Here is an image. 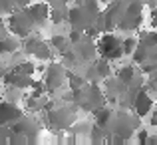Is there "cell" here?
I'll list each match as a JSON object with an SVG mask.
<instances>
[{"mask_svg":"<svg viewBox=\"0 0 157 145\" xmlns=\"http://www.w3.org/2000/svg\"><path fill=\"white\" fill-rule=\"evenodd\" d=\"M6 26H8V30H10V34L18 36L20 40L28 38V36L36 30L34 20H32V16L28 14L26 8H14L12 12H8Z\"/></svg>","mask_w":157,"mask_h":145,"instance_id":"6da1fadb","label":"cell"},{"mask_svg":"<svg viewBox=\"0 0 157 145\" xmlns=\"http://www.w3.org/2000/svg\"><path fill=\"white\" fill-rule=\"evenodd\" d=\"M44 115V121H46L48 129L50 131H68L70 125L76 121V107H56V109H48L42 111Z\"/></svg>","mask_w":157,"mask_h":145,"instance_id":"7a4b0ae2","label":"cell"},{"mask_svg":"<svg viewBox=\"0 0 157 145\" xmlns=\"http://www.w3.org/2000/svg\"><path fill=\"white\" fill-rule=\"evenodd\" d=\"M22 50L26 56H32L36 60H42V62H50L54 56V48L50 46V42H44L40 36H34V32L28 38H24Z\"/></svg>","mask_w":157,"mask_h":145,"instance_id":"3957f363","label":"cell"},{"mask_svg":"<svg viewBox=\"0 0 157 145\" xmlns=\"http://www.w3.org/2000/svg\"><path fill=\"white\" fill-rule=\"evenodd\" d=\"M98 46V54L105 60H119L123 56V48H121V38H117L111 32H101V36L96 42Z\"/></svg>","mask_w":157,"mask_h":145,"instance_id":"277c9868","label":"cell"},{"mask_svg":"<svg viewBox=\"0 0 157 145\" xmlns=\"http://www.w3.org/2000/svg\"><path fill=\"white\" fill-rule=\"evenodd\" d=\"M44 84H46L48 93H54L68 82V70L62 62H50L48 68L44 70Z\"/></svg>","mask_w":157,"mask_h":145,"instance_id":"5b68a950","label":"cell"},{"mask_svg":"<svg viewBox=\"0 0 157 145\" xmlns=\"http://www.w3.org/2000/svg\"><path fill=\"white\" fill-rule=\"evenodd\" d=\"M10 127L14 131H20V133L26 135L28 143H34L36 139H38V133H40V121L36 117H32V115H26V113H24L16 123H12Z\"/></svg>","mask_w":157,"mask_h":145,"instance_id":"8992f818","label":"cell"},{"mask_svg":"<svg viewBox=\"0 0 157 145\" xmlns=\"http://www.w3.org/2000/svg\"><path fill=\"white\" fill-rule=\"evenodd\" d=\"M24 8H26L28 14L32 16L36 28H44L48 22H50V4L48 2H30Z\"/></svg>","mask_w":157,"mask_h":145,"instance_id":"52a82bcc","label":"cell"},{"mask_svg":"<svg viewBox=\"0 0 157 145\" xmlns=\"http://www.w3.org/2000/svg\"><path fill=\"white\" fill-rule=\"evenodd\" d=\"M24 115V111L20 109L18 103H10L6 99L0 101V125H12Z\"/></svg>","mask_w":157,"mask_h":145,"instance_id":"ba28073f","label":"cell"},{"mask_svg":"<svg viewBox=\"0 0 157 145\" xmlns=\"http://www.w3.org/2000/svg\"><path fill=\"white\" fill-rule=\"evenodd\" d=\"M72 48H74V52H76V56H78V60H80V62H88V64H90V62L98 56L96 42L90 40V38H86V36H84V40L72 44Z\"/></svg>","mask_w":157,"mask_h":145,"instance_id":"9c48e42d","label":"cell"},{"mask_svg":"<svg viewBox=\"0 0 157 145\" xmlns=\"http://www.w3.org/2000/svg\"><path fill=\"white\" fill-rule=\"evenodd\" d=\"M34 78L32 76H26V74H20V72H14V70H8L6 76L2 78V84L4 86H12V88H20V90H30V84Z\"/></svg>","mask_w":157,"mask_h":145,"instance_id":"30bf717a","label":"cell"},{"mask_svg":"<svg viewBox=\"0 0 157 145\" xmlns=\"http://www.w3.org/2000/svg\"><path fill=\"white\" fill-rule=\"evenodd\" d=\"M133 109H135V115H139V117L149 115L151 109H153V97L145 90H139L133 97Z\"/></svg>","mask_w":157,"mask_h":145,"instance_id":"8fae6325","label":"cell"},{"mask_svg":"<svg viewBox=\"0 0 157 145\" xmlns=\"http://www.w3.org/2000/svg\"><path fill=\"white\" fill-rule=\"evenodd\" d=\"M46 103H48V97L46 93H34L30 92V96H24V105L30 113H42L46 109Z\"/></svg>","mask_w":157,"mask_h":145,"instance_id":"7c38bea8","label":"cell"},{"mask_svg":"<svg viewBox=\"0 0 157 145\" xmlns=\"http://www.w3.org/2000/svg\"><path fill=\"white\" fill-rule=\"evenodd\" d=\"M20 38L14 34H8L0 40V56H10V54H16L20 50Z\"/></svg>","mask_w":157,"mask_h":145,"instance_id":"4fadbf2b","label":"cell"},{"mask_svg":"<svg viewBox=\"0 0 157 145\" xmlns=\"http://www.w3.org/2000/svg\"><path fill=\"white\" fill-rule=\"evenodd\" d=\"M50 46L56 50L58 54H62V52H66L68 48H72V42H70V38L64 36V34H54L50 38Z\"/></svg>","mask_w":157,"mask_h":145,"instance_id":"5bb4252c","label":"cell"},{"mask_svg":"<svg viewBox=\"0 0 157 145\" xmlns=\"http://www.w3.org/2000/svg\"><path fill=\"white\" fill-rule=\"evenodd\" d=\"M109 121H111V109H109V107H98V109L94 111V123L100 125L101 129L107 127Z\"/></svg>","mask_w":157,"mask_h":145,"instance_id":"9a60e30c","label":"cell"},{"mask_svg":"<svg viewBox=\"0 0 157 145\" xmlns=\"http://www.w3.org/2000/svg\"><path fill=\"white\" fill-rule=\"evenodd\" d=\"M115 78H117L121 84H125V86L133 84V80H135V68H133V66H123V68H119L117 72H115Z\"/></svg>","mask_w":157,"mask_h":145,"instance_id":"2e32d148","label":"cell"},{"mask_svg":"<svg viewBox=\"0 0 157 145\" xmlns=\"http://www.w3.org/2000/svg\"><path fill=\"white\" fill-rule=\"evenodd\" d=\"M68 20V6H54L50 8V22L52 24H62Z\"/></svg>","mask_w":157,"mask_h":145,"instance_id":"e0dca14e","label":"cell"},{"mask_svg":"<svg viewBox=\"0 0 157 145\" xmlns=\"http://www.w3.org/2000/svg\"><path fill=\"white\" fill-rule=\"evenodd\" d=\"M2 97L10 103H20V99L24 97V90L20 88H12V86H6V90L2 92Z\"/></svg>","mask_w":157,"mask_h":145,"instance_id":"ac0fdd59","label":"cell"},{"mask_svg":"<svg viewBox=\"0 0 157 145\" xmlns=\"http://www.w3.org/2000/svg\"><path fill=\"white\" fill-rule=\"evenodd\" d=\"M68 86L70 90H82L88 86V80H86V76H80V74H74V72H68Z\"/></svg>","mask_w":157,"mask_h":145,"instance_id":"d6986e66","label":"cell"},{"mask_svg":"<svg viewBox=\"0 0 157 145\" xmlns=\"http://www.w3.org/2000/svg\"><path fill=\"white\" fill-rule=\"evenodd\" d=\"M12 70L14 72H20V74H26V76H34V72L38 70V66L32 64V62L24 60V62H18L16 66H12Z\"/></svg>","mask_w":157,"mask_h":145,"instance_id":"ffe728a7","label":"cell"},{"mask_svg":"<svg viewBox=\"0 0 157 145\" xmlns=\"http://www.w3.org/2000/svg\"><path fill=\"white\" fill-rule=\"evenodd\" d=\"M139 40L133 38V36H127V38L121 40V48H123V56H133L135 48H137Z\"/></svg>","mask_w":157,"mask_h":145,"instance_id":"44dd1931","label":"cell"},{"mask_svg":"<svg viewBox=\"0 0 157 145\" xmlns=\"http://www.w3.org/2000/svg\"><path fill=\"white\" fill-rule=\"evenodd\" d=\"M94 64H96V70H98V74H100V80H105V78H109V74H111L109 60H105V58H100V60L94 62Z\"/></svg>","mask_w":157,"mask_h":145,"instance_id":"7402d4cb","label":"cell"},{"mask_svg":"<svg viewBox=\"0 0 157 145\" xmlns=\"http://www.w3.org/2000/svg\"><path fill=\"white\" fill-rule=\"evenodd\" d=\"M6 143H10V145H26L28 143V137L24 133H20V131H14V129H12L10 135H8V141Z\"/></svg>","mask_w":157,"mask_h":145,"instance_id":"603a6c76","label":"cell"},{"mask_svg":"<svg viewBox=\"0 0 157 145\" xmlns=\"http://www.w3.org/2000/svg\"><path fill=\"white\" fill-rule=\"evenodd\" d=\"M139 42H143L145 46H149V48H155L157 46V32H145Z\"/></svg>","mask_w":157,"mask_h":145,"instance_id":"cb8c5ba5","label":"cell"},{"mask_svg":"<svg viewBox=\"0 0 157 145\" xmlns=\"http://www.w3.org/2000/svg\"><path fill=\"white\" fill-rule=\"evenodd\" d=\"M30 92H34V93H48L44 80H32V84H30Z\"/></svg>","mask_w":157,"mask_h":145,"instance_id":"d4e9b609","label":"cell"},{"mask_svg":"<svg viewBox=\"0 0 157 145\" xmlns=\"http://www.w3.org/2000/svg\"><path fill=\"white\" fill-rule=\"evenodd\" d=\"M10 131H12L10 125H0V145L8 141V135H10Z\"/></svg>","mask_w":157,"mask_h":145,"instance_id":"484cf974","label":"cell"},{"mask_svg":"<svg viewBox=\"0 0 157 145\" xmlns=\"http://www.w3.org/2000/svg\"><path fill=\"white\" fill-rule=\"evenodd\" d=\"M137 141H139V143H149V133H147V129H139Z\"/></svg>","mask_w":157,"mask_h":145,"instance_id":"4316f807","label":"cell"},{"mask_svg":"<svg viewBox=\"0 0 157 145\" xmlns=\"http://www.w3.org/2000/svg\"><path fill=\"white\" fill-rule=\"evenodd\" d=\"M8 26H6V22H4V18H2V14H0V40L4 38V36H8Z\"/></svg>","mask_w":157,"mask_h":145,"instance_id":"83f0119b","label":"cell"},{"mask_svg":"<svg viewBox=\"0 0 157 145\" xmlns=\"http://www.w3.org/2000/svg\"><path fill=\"white\" fill-rule=\"evenodd\" d=\"M149 125L151 127H157V109H151V113H149Z\"/></svg>","mask_w":157,"mask_h":145,"instance_id":"f1b7e54d","label":"cell"},{"mask_svg":"<svg viewBox=\"0 0 157 145\" xmlns=\"http://www.w3.org/2000/svg\"><path fill=\"white\" fill-rule=\"evenodd\" d=\"M149 24L153 28H157V6L153 8V12H151V20H149Z\"/></svg>","mask_w":157,"mask_h":145,"instance_id":"f546056e","label":"cell"},{"mask_svg":"<svg viewBox=\"0 0 157 145\" xmlns=\"http://www.w3.org/2000/svg\"><path fill=\"white\" fill-rule=\"evenodd\" d=\"M8 70H10V68H8V66L4 64V62H0V82H2V78H4V76H6Z\"/></svg>","mask_w":157,"mask_h":145,"instance_id":"4dcf8cb0","label":"cell"},{"mask_svg":"<svg viewBox=\"0 0 157 145\" xmlns=\"http://www.w3.org/2000/svg\"><path fill=\"white\" fill-rule=\"evenodd\" d=\"M32 0H14V6L16 8H24V6H28Z\"/></svg>","mask_w":157,"mask_h":145,"instance_id":"1f68e13d","label":"cell"},{"mask_svg":"<svg viewBox=\"0 0 157 145\" xmlns=\"http://www.w3.org/2000/svg\"><path fill=\"white\" fill-rule=\"evenodd\" d=\"M100 2H105V4H107V2H109V0H100Z\"/></svg>","mask_w":157,"mask_h":145,"instance_id":"d6a6232c","label":"cell"},{"mask_svg":"<svg viewBox=\"0 0 157 145\" xmlns=\"http://www.w3.org/2000/svg\"><path fill=\"white\" fill-rule=\"evenodd\" d=\"M70 2H80V0H70Z\"/></svg>","mask_w":157,"mask_h":145,"instance_id":"836d02e7","label":"cell"},{"mask_svg":"<svg viewBox=\"0 0 157 145\" xmlns=\"http://www.w3.org/2000/svg\"><path fill=\"white\" fill-rule=\"evenodd\" d=\"M0 101H2V92H0Z\"/></svg>","mask_w":157,"mask_h":145,"instance_id":"e575fe53","label":"cell"},{"mask_svg":"<svg viewBox=\"0 0 157 145\" xmlns=\"http://www.w3.org/2000/svg\"><path fill=\"white\" fill-rule=\"evenodd\" d=\"M0 58H2V56H0Z\"/></svg>","mask_w":157,"mask_h":145,"instance_id":"d590c367","label":"cell"}]
</instances>
